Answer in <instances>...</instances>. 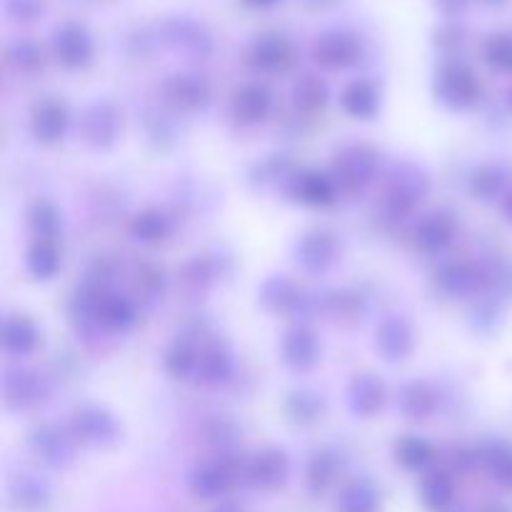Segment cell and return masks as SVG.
<instances>
[{
    "label": "cell",
    "instance_id": "1",
    "mask_svg": "<svg viewBox=\"0 0 512 512\" xmlns=\"http://www.w3.org/2000/svg\"><path fill=\"white\" fill-rule=\"evenodd\" d=\"M428 193V170L420 163H413V160H403V163H398L390 170L388 183H385V213L395 220L408 218V215L415 213V208L428 198Z\"/></svg>",
    "mask_w": 512,
    "mask_h": 512
},
{
    "label": "cell",
    "instance_id": "2",
    "mask_svg": "<svg viewBox=\"0 0 512 512\" xmlns=\"http://www.w3.org/2000/svg\"><path fill=\"white\" fill-rule=\"evenodd\" d=\"M380 168V155L378 150L370 148V145L353 143L345 145L333 160V175L335 185H338L340 193H360L365 185H370L378 175Z\"/></svg>",
    "mask_w": 512,
    "mask_h": 512
},
{
    "label": "cell",
    "instance_id": "3",
    "mask_svg": "<svg viewBox=\"0 0 512 512\" xmlns=\"http://www.w3.org/2000/svg\"><path fill=\"white\" fill-rule=\"evenodd\" d=\"M70 433L88 448H110L120 440V423L103 405H80L70 418Z\"/></svg>",
    "mask_w": 512,
    "mask_h": 512
},
{
    "label": "cell",
    "instance_id": "4",
    "mask_svg": "<svg viewBox=\"0 0 512 512\" xmlns=\"http://www.w3.org/2000/svg\"><path fill=\"white\" fill-rule=\"evenodd\" d=\"M435 98L450 110H468L480 98V80L463 63H445L435 73Z\"/></svg>",
    "mask_w": 512,
    "mask_h": 512
},
{
    "label": "cell",
    "instance_id": "5",
    "mask_svg": "<svg viewBox=\"0 0 512 512\" xmlns=\"http://www.w3.org/2000/svg\"><path fill=\"white\" fill-rule=\"evenodd\" d=\"M235 480H238V468H235L233 455H225V458L218 455L190 470L188 488L198 500H220L233 490Z\"/></svg>",
    "mask_w": 512,
    "mask_h": 512
},
{
    "label": "cell",
    "instance_id": "6",
    "mask_svg": "<svg viewBox=\"0 0 512 512\" xmlns=\"http://www.w3.org/2000/svg\"><path fill=\"white\" fill-rule=\"evenodd\" d=\"M80 133L83 140L95 150L113 148L123 133V113L110 100H95L85 108L80 118Z\"/></svg>",
    "mask_w": 512,
    "mask_h": 512
},
{
    "label": "cell",
    "instance_id": "7",
    "mask_svg": "<svg viewBox=\"0 0 512 512\" xmlns=\"http://www.w3.org/2000/svg\"><path fill=\"white\" fill-rule=\"evenodd\" d=\"M160 95L175 113H200L210 105L213 90L210 83L198 73L168 75L160 85Z\"/></svg>",
    "mask_w": 512,
    "mask_h": 512
},
{
    "label": "cell",
    "instance_id": "8",
    "mask_svg": "<svg viewBox=\"0 0 512 512\" xmlns=\"http://www.w3.org/2000/svg\"><path fill=\"white\" fill-rule=\"evenodd\" d=\"M340 243L330 230H308L295 243V260L308 275H323L338 263Z\"/></svg>",
    "mask_w": 512,
    "mask_h": 512
},
{
    "label": "cell",
    "instance_id": "9",
    "mask_svg": "<svg viewBox=\"0 0 512 512\" xmlns=\"http://www.w3.org/2000/svg\"><path fill=\"white\" fill-rule=\"evenodd\" d=\"M55 60L68 70H83L93 63L95 43L80 23H63L50 38Z\"/></svg>",
    "mask_w": 512,
    "mask_h": 512
},
{
    "label": "cell",
    "instance_id": "10",
    "mask_svg": "<svg viewBox=\"0 0 512 512\" xmlns=\"http://www.w3.org/2000/svg\"><path fill=\"white\" fill-rule=\"evenodd\" d=\"M75 443L70 430L58 428V425H38L33 433L28 435V445L33 450L35 458L45 463L48 468H68L75 460Z\"/></svg>",
    "mask_w": 512,
    "mask_h": 512
},
{
    "label": "cell",
    "instance_id": "11",
    "mask_svg": "<svg viewBox=\"0 0 512 512\" xmlns=\"http://www.w3.org/2000/svg\"><path fill=\"white\" fill-rule=\"evenodd\" d=\"M363 55V45L360 38L350 30H328V33L320 35L313 45V58L320 68L328 70H343L355 65Z\"/></svg>",
    "mask_w": 512,
    "mask_h": 512
},
{
    "label": "cell",
    "instance_id": "12",
    "mask_svg": "<svg viewBox=\"0 0 512 512\" xmlns=\"http://www.w3.org/2000/svg\"><path fill=\"white\" fill-rule=\"evenodd\" d=\"M438 288L450 298H475L488 293V265L480 263H448L438 273Z\"/></svg>",
    "mask_w": 512,
    "mask_h": 512
},
{
    "label": "cell",
    "instance_id": "13",
    "mask_svg": "<svg viewBox=\"0 0 512 512\" xmlns=\"http://www.w3.org/2000/svg\"><path fill=\"white\" fill-rule=\"evenodd\" d=\"M245 480L258 490H278L288 483L290 475V460L285 450L280 448H265L255 453L253 458L245 463L243 468Z\"/></svg>",
    "mask_w": 512,
    "mask_h": 512
},
{
    "label": "cell",
    "instance_id": "14",
    "mask_svg": "<svg viewBox=\"0 0 512 512\" xmlns=\"http://www.w3.org/2000/svg\"><path fill=\"white\" fill-rule=\"evenodd\" d=\"M288 195L295 203L310 205V208H328L338 200V185L333 175H325L320 170H300L288 178Z\"/></svg>",
    "mask_w": 512,
    "mask_h": 512
},
{
    "label": "cell",
    "instance_id": "15",
    "mask_svg": "<svg viewBox=\"0 0 512 512\" xmlns=\"http://www.w3.org/2000/svg\"><path fill=\"white\" fill-rule=\"evenodd\" d=\"M138 320V310L128 295L118 293V290L108 288V285H98V300H95V323L98 328L110 330V333H125Z\"/></svg>",
    "mask_w": 512,
    "mask_h": 512
},
{
    "label": "cell",
    "instance_id": "16",
    "mask_svg": "<svg viewBox=\"0 0 512 512\" xmlns=\"http://www.w3.org/2000/svg\"><path fill=\"white\" fill-rule=\"evenodd\" d=\"M375 350L388 363H403L415 350V330L400 315H390L375 330Z\"/></svg>",
    "mask_w": 512,
    "mask_h": 512
},
{
    "label": "cell",
    "instance_id": "17",
    "mask_svg": "<svg viewBox=\"0 0 512 512\" xmlns=\"http://www.w3.org/2000/svg\"><path fill=\"white\" fill-rule=\"evenodd\" d=\"M70 128V113L65 103L55 98H45L30 110V133L38 143L55 145L65 138Z\"/></svg>",
    "mask_w": 512,
    "mask_h": 512
},
{
    "label": "cell",
    "instance_id": "18",
    "mask_svg": "<svg viewBox=\"0 0 512 512\" xmlns=\"http://www.w3.org/2000/svg\"><path fill=\"white\" fill-rule=\"evenodd\" d=\"M455 235H458V220H455V215L448 213V210H435V213L423 215L418 220L413 238L418 250H423L428 255H438L453 243Z\"/></svg>",
    "mask_w": 512,
    "mask_h": 512
},
{
    "label": "cell",
    "instance_id": "19",
    "mask_svg": "<svg viewBox=\"0 0 512 512\" xmlns=\"http://www.w3.org/2000/svg\"><path fill=\"white\" fill-rule=\"evenodd\" d=\"M280 358L293 373H308L320 363V343L318 335L305 325L288 330L280 345Z\"/></svg>",
    "mask_w": 512,
    "mask_h": 512
},
{
    "label": "cell",
    "instance_id": "20",
    "mask_svg": "<svg viewBox=\"0 0 512 512\" xmlns=\"http://www.w3.org/2000/svg\"><path fill=\"white\" fill-rule=\"evenodd\" d=\"M43 395L38 373L23 365H10L3 373V403L8 410H28Z\"/></svg>",
    "mask_w": 512,
    "mask_h": 512
},
{
    "label": "cell",
    "instance_id": "21",
    "mask_svg": "<svg viewBox=\"0 0 512 512\" xmlns=\"http://www.w3.org/2000/svg\"><path fill=\"white\" fill-rule=\"evenodd\" d=\"M258 300L268 313L275 315H295L305 308V303H308L303 290H300L293 280L285 278V275H273V278L265 280V283L260 285Z\"/></svg>",
    "mask_w": 512,
    "mask_h": 512
},
{
    "label": "cell",
    "instance_id": "22",
    "mask_svg": "<svg viewBox=\"0 0 512 512\" xmlns=\"http://www.w3.org/2000/svg\"><path fill=\"white\" fill-rule=\"evenodd\" d=\"M385 385L373 373L355 375L348 383V408L358 418H375L385 408Z\"/></svg>",
    "mask_w": 512,
    "mask_h": 512
},
{
    "label": "cell",
    "instance_id": "23",
    "mask_svg": "<svg viewBox=\"0 0 512 512\" xmlns=\"http://www.w3.org/2000/svg\"><path fill=\"white\" fill-rule=\"evenodd\" d=\"M250 63L263 73H278L285 70L293 60V45L280 33H263L250 45Z\"/></svg>",
    "mask_w": 512,
    "mask_h": 512
},
{
    "label": "cell",
    "instance_id": "24",
    "mask_svg": "<svg viewBox=\"0 0 512 512\" xmlns=\"http://www.w3.org/2000/svg\"><path fill=\"white\" fill-rule=\"evenodd\" d=\"M165 43L175 50H183L190 55H208L213 50V38L200 23L190 18H173L163 25Z\"/></svg>",
    "mask_w": 512,
    "mask_h": 512
},
{
    "label": "cell",
    "instance_id": "25",
    "mask_svg": "<svg viewBox=\"0 0 512 512\" xmlns=\"http://www.w3.org/2000/svg\"><path fill=\"white\" fill-rule=\"evenodd\" d=\"M38 325L28 315H8L0 328V345L10 358H28L38 348Z\"/></svg>",
    "mask_w": 512,
    "mask_h": 512
},
{
    "label": "cell",
    "instance_id": "26",
    "mask_svg": "<svg viewBox=\"0 0 512 512\" xmlns=\"http://www.w3.org/2000/svg\"><path fill=\"white\" fill-rule=\"evenodd\" d=\"M10 503L23 512H43L53 500V490L40 475L20 473L8 485Z\"/></svg>",
    "mask_w": 512,
    "mask_h": 512
},
{
    "label": "cell",
    "instance_id": "27",
    "mask_svg": "<svg viewBox=\"0 0 512 512\" xmlns=\"http://www.w3.org/2000/svg\"><path fill=\"white\" fill-rule=\"evenodd\" d=\"M273 110V93L263 83H248L235 93L233 115L243 125H258Z\"/></svg>",
    "mask_w": 512,
    "mask_h": 512
},
{
    "label": "cell",
    "instance_id": "28",
    "mask_svg": "<svg viewBox=\"0 0 512 512\" xmlns=\"http://www.w3.org/2000/svg\"><path fill=\"white\" fill-rule=\"evenodd\" d=\"M398 410L413 423L433 418L438 410V393L425 380H410L398 393Z\"/></svg>",
    "mask_w": 512,
    "mask_h": 512
},
{
    "label": "cell",
    "instance_id": "29",
    "mask_svg": "<svg viewBox=\"0 0 512 512\" xmlns=\"http://www.w3.org/2000/svg\"><path fill=\"white\" fill-rule=\"evenodd\" d=\"M235 360L233 353L223 343H210L200 350L198 363V380L203 385H223L233 378Z\"/></svg>",
    "mask_w": 512,
    "mask_h": 512
},
{
    "label": "cell",
    "instance_id": "30",
    "mask_svg": "<svg viewBox=\"0 0 512 512\" xmlns=\"http://www.w3.org/2000/svg\"><path fill=\"white\" fill-rule=\"evenodd\" d=\"M340 105L350 118L373 120L380 110V93L370 80H353L345 85Z\"/></svg>",
    "mask_w": 512,
    "mask_h": 512
},
{
    "label": "cell",
    "instance_id": "31",
    "mask_svg": "<svg viewBox=\"0 0 512 512\" xmlns=\"http://www.w3.org/2000/svg\"><path fill=\"white\" fill-rule=\"evenodd\" d=\"M510 170L500 163H488L478 168L470 178V195L480 203H493L508 195Z\"/></svg>",
    "mask_w": 512,
    "mask_h": 512
},
{
    "label": "cell",
    "instance_id": "32",
    "mask_svg": "<svg viewBox=\"0 0 512 512\" xmlns=\"http://www.w3.org/2000/svg\"><path fill=\"white\" fill-rule=\"evenodd\" d=\"M130 238L143 245H158L173 235V218L158 208H148L130 220Z\"/></svg>",
    "mask_w": 512,
    "mask_h": 512
},
{
    "label": "cell",
    "instance_id": "33",
    "mask_svg": "<svg viewBox=\"0 0 512 512\" xmlns=\"http://www.w3.org/2000/svg\"><path fill=\"white\" fill-rule=\"evenodd\" d=\"M455 500V480L448 470H430L420 480V503L430 512H443Z\"/></svg>",
    "mask_w": 512,
    "mask_h": 512
},
{
    "label": "cell",
    "instance_id": "34",
    "mask_svg": "<svg viewBox=\"0 0 512 512\" xmlns=\"http://www.w3.org/2000/svg\"><path fill=\"white\" fill-rule=\"evenodd\" d=\"M330 90L320 75L305 73L300 75L298 83L293 85V105L305 115H315L328 105Z\"/></svg>",
    "mask_w": 512,
    "mask_h": 512
},
{
    "label": "cell",
    "instance_id": "35",
    "mask_svg": "<svg viewBox=\"0 0 512 512\" xmlns=\"http://www.w3.org/2000/svg\"><path fill=\"white\" fill-rule=\"evenodd\" d=\"M340 473V455L335 450L323 448L310 458L308 470H305V483L313 495H323L330 485L338 480Z\"/></svg>",
    "mask_w": 512,
    "mask_h": 512
},
{
    "label": "cell",
    "instance_id": "36",
    "mask_svg": "<svg viewBox=\"0 0 512 512\" xmlns=\"http://www.w3.org/2000/svg\"><path fill=\"white\" fill-rule=\"evenodd\" d=\"M25 265L35 280H53L60 270V250L53 240H35L25 253Z\"/></svg>",
    "mask_w": 512,
    "mask_h": 512
},
{
    "label": "cell",
    "instance_id": "37",
    "mask_svg": "<svg viewBox=\"0 0 512 512\" xmlns=\"http://www.w3.org/2000/svg\"><path fill=\"white\" fill-rule=\"evenodd\" d=\"M28 225L35 240H58L63 235V218L50 200H35L28 210Z\"/></svg>",
    "mask_w": 512,
    "mask_h": 512
},
{
    "label": "cell",
    "instance_id": "38",
    "mask_svg": "<svg viewBox=\"0 0 512 512\" xmlns=\"http://www.w3.org/2000/svg\"><path fill=\"white\" fill-rule=\"evenodd\" d=\"M478 460L483 468L493 475V480L503 488L512 490V445L508 443H485L478 450Z\"/></svg>",
    "mask_w": 512,
    "mask_h": 512
},
{
    "label": "cell",
    "instance_id": "39",
    "mask_svg": "<svg viewBox=\"0 0 512 512\" xmlns=\"http://www.w3.org/2000/svg\"><path fill=\"white\" fill-rule=\"evenodd\" d=\"M200 353L190 340L180 338L165 353V373L175 380H188L198 373Z\"/></svg>",
    "mask_w": 512,
    "mask_h": 512
},
{
    "label": "cell",
    "instance_id": "40",
    "mask_svg": "<svg viewBox=\"0 0 512 512\" xmlns=\"http://www.w3.org/2000/svg\"><path fill=\"white\" fill-rule=\"evenodd\" d=\"M395 458L403 465L405 470H413V473H420V470H428L430 463L435 460L433 445L428 443L420 435H405V438L398 440L395 445Z\"/></svg>",
    "mask_w": 512,
    "mask_h": 512
},
{
    "label": "cell",
    "instance_id": "41",
    "mask_svg": "<svg viewBox=\"0 0 512 512\" xmlns=\"http://www.w3.org/2000/svg\"><path fill=\"white\" fill-rule=\"evenodd\" d=\"M338 512H380V495L368 480H353L338 495Z\"/></svg>",
    "mask_w": 512,
    "mask_h": 512
},
{
    "label": "cell",
    "instance_id": "42",
    "mask_svg": "<svg viewBox=\"0 0 512 512\" xmlns=\"http://www.w3.org/2000/svg\"><path fill=\"white\" fill-rule=\"evenodd\" d=\"M325 400L323 395L313 393V390H295L285 400V413L295 425H313L315 420L323 415Z\"/></svg>",
    "mask_w": 512,
    "mask_h": 512
},
{
    "label": "cell",
    "instance_id": "43",
    "mask_svg": "<svg viewBox=\"0 0 512 512\" xmlns=\"http://www.w3.org/2000/svg\"><path fill=\"white\" fill-rule=\"evenodd\" d=\"M5 58H8L10 68H15L23 75H33L43 68V53H40L38 45L30 43V40H18V43L10 45Z\"/></svg>",
    "mask_w": 512,
    "mask_h": 512
},
{
    "label": "cell",
    "instance_id": "44",
    "mask_svg": "<svg viewBox=\"0 0 512 512\" xmlns=\"http://www.w3.org/2000/svg\"><path fill=\"white\" fill-rule=\"evenodd\" d=\"M205 440H208L210 448L218 450L220 458H225V455H233L235 443H238V430L228 420L215 418L205 425Z\"/></svg>",
    "mask_w": 512,
    "mask_h": 512
},
{
    "label": "cell",
    "instance_id": "45",
    "mask_svg": "<svg viewBox=\"0 0 512 512\" xmlns=\"http://www.w3.org/2000/svg\"><path fill=\"white\" fill-rule=\"evenodd\" d=\"M485 60L493 68L512 73V35H493L485 45Z\"/></svg>",
    "mask_w": 512,
    "mask_h": 512
},
{
    "label": "cell",
    "instance_id": "46",
    "mask_svg": "<svg viewBox=\"0 0 512 512\" xmlns=\"http://www.w3.org/2000/svg\"><path fill=\"white\" fill-rule=\"evenodd\" d=\"M323 305L335 318H353V315H358L360 295L350 293V290H333V293L325 295Z\"/></svg>",
    "mask_w": 512,
    "mask_h": 512
},
{
    "label": "cell",
    "instance_id": "47",
    "mask_svg": "<svg viewBox=\"0 0 512 512\" xmlns=\"http://www.w3.org/2000/svg\"><path fill=\"white\" fill-rule=\"evenodd\" d=\"M5 13L20 23H30V20L40 18L45 10V0H3Z\"/></svg>",
    "mask_w": 512,
    "mask_h": 512
},
{
    "label": "cell",
    "instance_id": "48",
    "mask_svg": "<svg viewBox=\"0 0 512 512\" xmlns=\"http://www.w3.org/2000/svg\"><path fill=\"white\" fill-rule=\"evenodd\" d=\"M215 275H218L215 273V265L208 258H200V255L185 265V280L195 285V288H208L215 280Z\"/></svg>",
    "mask_w": 512,
    "mask_h": 512
},
{
    "label": "cell",
    "instance_id": "49",
    "mask_svg": "<svg viewBox=\"0 0 512 512\" xmlns=\"http://www.w3.org/2000/svg\"><path fill=\"white\" fill-rule=\"evenodd\" d=\"M138 290L145 295V300H158L163 293V273L153 268V265H140L138 268Z\"/></svg>",
    "mask_w": 512,
    "mask_h": 512
},
{
    "label": "cell",
    "instance_id": "50",
    "mask_svg": "<svg viewBox=\"0 0 512 512\" xmlns=\"http://www.w3.org/2000/svg\"><path fill=\"white\" fill-rule=\"evenodd\" d=\"M465 38V30L458 28V25H445V28H440L438 33V45H443V48H458L460 43H463Z\"/></svg>",
    "mask_w": 512,
    "mask_h": 512
},
{
    "label": "cell",
    "instance_id": "51",
    "mask_svg": "<svg viewBox=\"0 0 512 512\" xmlns=\"http://www.w3.org/2000/svg\"><path fill=\"white\" fill-rule=\"evenodd\" d=\"M433 3L440 13L448 15V18H453V15H460L465 8H468L470 0H433Z\"/></svg>",
    "mask_w": 512,
    "mask_h": 512
},
{
    "label": "cell",
    "instance_id": "52",
    "mask_svg": "<svg viewBox=\"0 0 512 512\" xmlns=\"http://www.w3.org/2000/svg\"><path fill=\"white\" fill-rule=\"evenodd\" d=\"M500 210H503L505 220L512 223V190H508V195L503 198V203H500Z\"/></svg>",
    "mask_w": 512,
    "mask_h": 512
},
{
    "label": "cell",
    "instance_id": "53",
    "mask_svg": "<svg viewBox=\"0 0 512 512\" xmlns=\"http://www.w3.org/2000/svg\"><path fill=\"white\" fill-rule=\"evenodd\" d=\"M305 3L315 10H323V8H330L333 3H338V0H305Z\"/></svg>",
    "mask_w": 512,
    "mask_h": 512
},
{
    "label": "cell",
    "instance_id": "54",
    "mask_svg": "<svg viewBox=\"0 0 512 512\" xmlns=\"http://www.w3.org/2000/svg\"><path fill=\"white\" fill-rule=\"evenodd\" d=\"M210 512H243V510H240L238 505H233V503H220V505H215V508Z\"/></svg>",
    "mask_w": 512,
    "mask_h": 512
},
{
    "label": "cell",
    "instance_id": "55",
    "mask_svg": "<svg viewBox=\"0 0 512 512\" xmlns=\"http://www.w3.org/2000/svg\"><path fill=\"white\" fill-rule=\"evenodd\" d=\"M248 5H253V8H273L278 0H245Z\"/></svg>",
    "mask_w": 512,
    "mask_h": 512
},
{
    "label": "cell",
    "instance_id": "56",
    "mask_svg": "<svg viewBox=\"0 0 512 512\" xmlns=\"http://www.w3.org/2000/svg\"><path fill=\"white\" fill-rule=\"evenodd\" d=\"M483 3H485V5H503L505 0H483Z\"/></svg>",
    "mask_w": 512,
    "mask_h": 512
},
{
    "label": "cell",
    "instance_id": "57",
    "mask_svg": "<svg viewBox=\"0 0 512 512\" xmlns=\"http://www.w3.org/2000/svg\"><path fill=\"white\" fill-rule=\"evenodd\" d=\"M508 108H510V113H512V88L508 90Z\"/></svg>",
    "mask_w": 512,
    "mask_h": 512
}]
</instances>
